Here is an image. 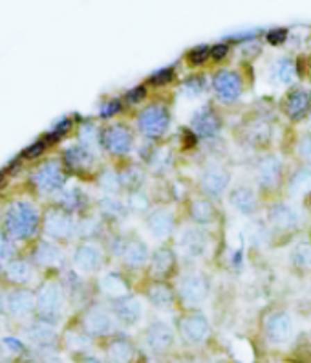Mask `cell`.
<instances>
[{
    "label": "cell",
    "instance_id": "obj_1",
    "mask_svg": "<svg viewBox=\"0 0 311 363\" xmlns=\"http://www.w3.org/2000/svg\"><path fill=\"white\" fill-rule=\"evenodd\" d=\"M39 226V215L30 204H15L6 215V229L11 237L26 239L31 237Z\"/></svg>",
    "mask_w": 311,
    "mask_h": 363
},
{
    "label": "cell",
    "instance_id": "obj_2",
    "mask_svg": "<svg viewBox=\"0 0 311 363\" xmlns=\"http://www.w3.org/2000/svg\"><path fill=\"white\" fill-rule=\"evenodd\" d=\"M169 127V112L165 106L154 105L141 112L140 129L146 138H160Z\"/></svg>",
    "mask_w": 311,
    "mask_h": 363
},
{
    "label": "cell",
    "instance_id": "obj_3",
    "mask_svg": "<svg viewBox=\"0 0 311 363\" xmlns=\"http://www.w3.org/2000/svg\"><path fill=\"white\" fill-rule=\"evenodd\" d=\"M212 86H215L218 97L224 101H235L240 97L242 94V79L236 72L221 70L218 72L212 79Z\"/></svg>",
    "mask_w": 311,
    "mask_h": 363
},
{
    "label": "cell",
    "instance_id": "obj_4",
    "mask_svg": "<svg viewBox=\"0 0 311 363\" xmlns=\"http://www.w3.org/2000/svg\"><path fill=\"white\" fill-rule=\"evenodd\" d=\"M180 330L187 343H201L205 341L209 332H211V325L200 314H192L181 321Z\"/></svg>",
    "mask_w": 311,
    "mask_h": 363
},
{
    "label": "cell",
    "instance_id": "obj_5",
    "mask_svg": "<svg viewBox=\"0 0 311 363\" xmlns=\"http://www.w3.org/2000/svg\"><path fill=\"white\" fill-rule=\"evenodd\" d=\"M103 143L112 154H125V152L131 151L132 134L126 127L112 125L103 134Z\"/></svg>",
    "mask_w": 311,
    "mask_h": 363
},
{
    "label": "cell",
    "instance_id": "obj_6",
    "mask_svg": "<svg viewBox=\"0 0 311 363\" xmlns=\"http://www.w3.org/2000/svg\"><path fill=\"white\" fill-rule=\"evenodd\" d=\"M267 338L271 343H284L292 338L293 334V323L292 318L286 312H276L266 323Z\"/></svg>",
    "mask_w": 311,
    "mask_h": 363
},
{
    "label": "cell",
    "instance_id": "obj_7",
    "mask_svg": "<svg viewBox=\"0 0 311 363\" xmlns=\"http://www.w3.org/2000/svg\"><path fill=\"white\" fill-rule=\"evenodd\" d=\"M180 296L187 305H200L207 296V282L200 275H187L181 279Z\"/></svg>",
    "mask_w": 311,
    "mask_h": 363
},
{
    "label": "cell",
    "instance_id": "obj_8",
    "mask_svg": "<svg viewBox=\"0 0 311 363\" xmlns=\"http://www.w3.org/2000/svg\"><path fill=\"white\" fill-rule=\"evenodd\" d=\"M280 171H282V163L278 158L276 156L262 158L260 163H258V169H256L258 184H260L264 189H273V187H276L278 180H280Z\"/></svg>",
    "mask_w": 311,
    "mask_h": 363
},
{
    "label": "cell",
    "instance_id": "obj_9",
    "mask_svg": "<svg viewBox=\"0 0 311 363\" xmlns=\"http://www.w3.org/2000/svg\"><path fill=\"white\" fill-rule=\"evenodd\" d=\"M33 180H35L40 191H56L65 184V175H62L60 167L57 166L56 161H50V163L42 166V169L37 172Z\"/></svg>",
    "mask_w": 311,
    "mask_h": 363
},
{
    "label": "cell",
    "instance_id": "obj_10",
    "mask_svg": "<svg viewBox=\"0 0 311 363\" xmlns=\"http://www.w3.org/2000/svg\"><path fill=\"white\" fill-rule=\"evenodd\" d=\"M174 341V332L167 323H154L146 332V343L154 353H165Z\"/></svg>",
    "mask_w": 311,
    "mask_h": 363
},
{
    "label": "cell",
    "instance_id": "obj_11",
    "mask_svg": "<svg viewBox=\"0 0 311 363\" xmlns=\"http://www.w3.org/2000/svg\"><path fill=\"white\" fill-rule=\"evenodd\" d=\"M227 184H229V175L221 167H211L201 175V189L212 197H218L226 191Z\"/></svg>",
    "mask_w": 311,
    "mask_h": 363
},
{
    "label": "cell",
    "instance_id": "obj_12",
    "mask_svg": "<svg viewBox=\"0 0 311 363\" xmlns=\"http://www.w3.org/2000/svg\"><path fill=\"white\" fill-rule=\"evenodd\" d=\"M284 108H286V114L292 118V120H301V118H304L308 112H310L311 94L306 90H302V88H296V90H293L292 94L287 96Z\"/></svg>",
    "mask_w": 311,
    "mask_h": 363
},
{
    "label": "cell",
    "instance_id": "obj_13",
    "mask_svg": "<svg viewBox=\"0 0 311 363\" xmlns=\"http://www.w3.org/2000/svg\"><path fill=\"white\" fill-rule=\"evenodd\" d=\"M192 127L201 138H212L220 131L221 121L211 108H203L192 118Z\"/></svg>",
    "mask_w": 311,
    "mask_h": 363
},
{
    "label": "cell",
    "instance_id": "obj_14",
    "mask_svg": "<svg viewBox=\"0 0 311 363\" xmlns=\"http://www.w3.org/2000/svg\"><path fill=\"white\" fill-rule=\"evenodd\" d=\"M149 229L154 233L158 239H167L174 232V215L165 209H158V211L149 215Z\"/></svg>",
    "mask_w": 311,
    "mask_h": 363
},
{
    "label": "cell",
    "instance_id": "obj_15",
    "mask_svg": "<svg viewBox=\"0 0 311 363\" xmlns=\"http://www.w3.org/2000/svg\"><path fill=\"white\" fill-rule=\"evenodd\" d=\"M85 328L86 332L92 334V336H105V334L112 332L114 321H112L110 316L106 312H103V310H92V312L86 314Z\"/></svg>",
    "mask_w": 311,
    "mask_h": 363
},
{
    "label": "cell",
    "instance_id": "obj_16",
    "mask_svg": "<svg viewBox=\"0 0 311 363\" xmlns=\"http://www.w3.org/2000/svg\"><path fill=\"white\" fill-rule=\"evenodd\" d=\"M181 250H183V253H185L187 257H201L207 250L205 235L201 232H198V229H189V232L183 233V237H181Z\"/></svg>",
    "mask_w": 311,
    "mask_h": 363
},
{
    "label": "cell",
    "instance_id": "obj_17",
    "mask_svg": "<svg viewBox=\"0 0 311 363\" xmlns=\"http://www.w3.org/2000/svg\"><path fill=\"white\" fill-rule=\"evenodd\" d=\"M60 305H62V293L56 284H48L40 290L39 296V307L42 308L44 314H56L59 312Z\"/></svg>",
    "mask_w": 311,
    "mask_h": 363
},
{
    "label": "cell",
    "instance_id": "obj_18",
    "mask_svg": "<svg viewBox=\"0 0 311 363\" xmlns=\"http://www.w3.org/2000/svg\"><path fill=\"white\" fill-rule=\"evenodd\" d=\"M231 204L244 215H251L256 211L255 193L249 187H238L231 193Z\"/></svg>",
    "mask_w": 311,
    "mask_h": 363
},
{
    "label": "cell",
    "instance_id": "obj_19",
    "mask_svg": "<svg viewBox=\"0 0 311 363\" xmlns=\"http://www.w3.org/2000/svg\"><path fill=\"white\" fill-rule=\"evenodd\" d=\"M116 312L119 316V319L132 325V323L140 321L141 305L136 298H121L116 302Z\"/></svg>",
    "mask_w": 311,
    "mask_h": 363
},
{
    "label": "cell",
    "instance_id": "obj_20",
    "mask_svg": "<svg viewBox=\"0 0 311 363\" xmlns=\"http://www.w3.org/2000/svg\"><path fill=\"white\" fill-rule=\"evenodd\" d=\"M123 259L128 266L140 268L143 266L149 259V250L141 241H131L123 250Z\"/></svg>",
    "mask_w": 311,
    "mask_h": 363
},
{
    "label": "cell",
    "instance_id": "obj_21",
    "mask_svg": "<svg viewBox=\"0 0 311 363\" xmlns=\"http://www.w3.org/2000/svg\"><path fill=\"white\" fill-rule=\"evenodd\" d=\"M174 253H172L169 248H160V250L152 255V272H154L156 275H160V277H165V275L171 273L172 268H174Z\"/></svg>",
    "mask_w": 311,
    "mask_h": 363
},
{
    "label": "cell",
    "instance_id": "obj_22",
    "mask_svg": "<svg viewBox=\"0 0 311 363\" xmlns=\"http://www.w3.org/2000/svg\"><path fill=\"white\" fill-rule=\"evenodd\" d=\"M269 218L278 227H293L299 222V215H296L295 209L286 206V204H276V206H273Z\"/></svg>",
    "mask_w": 311,
    "mask_h": 363
},
{
    "label": "cell",
    "instance_id": "obj_23",
    "mask_svg": "<svg viewBox=\"0 0 311 363\" xmlns=\"http://www.w3.org/2000/svg\"><path fill=\"white\" fill-rule=\"evenodd\" d=\"M101 253L94 246H81L76 253V264L83 272H92L99 266Z\"/></svg>",
    "mask_w": 311,
    "mask_h": 363
},
{
    "label": "cell",
    "instance_id": "obj_24",
    "mask_svg": "<svg viewBox=\"0 0 311 363\" xmlns=\"http://www.w3.org/2000/svg\"><path fill=\"white\" fill-rule=\"evenodd\" d=\"M48 233L53 237H68L72 233V220L65 213H51L48 217Z\"/></svg>",
    "mask_w": 311,
    "mask_h": 363
},
{
    "label": "cell",
    "instance_id": "obj_25",
    "mask_svg": "<svg viewBox=\"0 0 311 363\" xmlns=\"http://www.w3.org/2000/svg\"><path fill=\"white\" fill-rule=\"evenodd\" d=\"M108 358L112 363H131L134 358V347L125 339L114 341L108 347Z\"/></svg>",
    "mask_w": 311,
    "mask_h": 363
},
{
    "label": "cell",
    "instance_id": "obj_26",
    "mask_svg": "<svg viewBox=\"0 0 311 363\" xmlns=\"http://www.w3.org/2000/svg\"><path fill=\"white\" fill-rule=\"evenodd\" d=\"M295 74H296V66L292 59H278L275 63V68H273V77H275L278 83L282 85H289L293 83L295 79Z\"/></svg>",
    "mask_w": 311,
    "mask_h": 363
},
{
    "label": "cell",
    "instance_id": "obj_27",
    "mask_svg": "<svg viewBox=\"0 0 311 363\" xmlns=\"http://www.w3.org/2000/svg\"><path fill=\"white\" fill-rule=\"evenodd\" d=\"M66 161L72 169H86L92 166L94 156L90 151H86L83 147H74L70 151H66Z\"/></svg>",
    "mask_w": 311,
    "mask_h": 363
},
{
    "label": "cell",
    "instance_id": "obj_28",
    "mask_svg": "<svg viewBox=\"0 0 311 363\" xmlns=\"http://www.w3.org/2000/svg\"><path fill=\"white\" fill-rule=\"evenodd\" d=\"M191 217L200 224H207L215 220L216 209L209 200H194L191 206Z\"/></svg>",
    "mask_w": 311,
    "mask_h": 363
},
{
    "label": "cell",
    "instance_id": "obj_29",
    "mask_svg": "<svg viewBox=\"0 0 311 363\" xmlns=\"http://www.w3.org/2000/svg\"><path fill=\"white\" fill-rule=\"evenodd\" d=\"M101 290H103L106 296H110V298L121 299L125 298L126 284L125 281L121 277H117V275H105V277L101 279Z\"/></svg>",
    "mask_w": 311,
    "mask_h": 363
},
{
    "label": "cell",
    "instance_id": "obj_30",
    "mask_svg": "<svg viewBox=\"0 0 311 363\" xmlns=\"http://www.w3.org/2000/svg\"><path fill=\"white\" fill-rule=\"evenodd\" d=\"M149 299L154 307L158 308H167L171 307L172 301H174V296H172L171 288L167 284H154V287L149 290Z\"/></svg>",
    "mask_w": 311,
    "mask_h": 363
},
{
    "label": "cell",
    "instance_id": "obj_31",
    "mask_svg": "<svg viewBox=\"0 0 311 363\" xmlns=\"http://www.w3.org/2000/svg\"><path fill=\"white\" fill-rule=\"evenodd\" d=\"M289 191H292V195H296V197L308 195L311 191V171L301 169V171L296 172L292 180V186H289Z\"/></svg>",
    "mask_w": 311,
    "mask_h": 363
},
{
    "label": "cell",
    "instance_id": "obj_32",
    "mask_svg": "<svg viewBox=\"0 0 311 363\" xmlns=\"http://www.w3.org/2000/svg\"><path fill=\"white\" fill-rule=\"evenodd\" d=\"M293 262L299 268H311V244L299 242L293 250Z\"/></svg>",
    "mask_w": 311,
    "mask_h": 363
},
{
    "label": "cell",
    "instance_id": "obj_33",
    "mask_svg": "<svg viewBox=\"0 0 311 363\" xmlns=\"http://www.w3.org/2000/svg\"><path fill=\"white\" fill-rule=\"evenodd\" d=\"M121 186V178L117 177L116 172L106 171L103 177H101V187L108 193H116Z\"/></svg>",
    "mask_w": 311,
    "mask_h": 363
},
{
    "label": "cell",
    "instance_id": "obj_34",
    "mask_svg": "<svg viewBox=\"0 0 311 363\" xmlns=\"http://www.w3.org/2000/svg\"><path fill=\"white\" fill-rule=\"evenodd\" d=\"M121 182H125L128 187L141 186V182H143V171H140L137 167H132V169H128L126 172H123Z\"/></svg>",
    "mask_w": 311,
    "mask_h": 363
},
{
    "label": "cell",
    "instance_id": "obj_35",
    "mask_svg": "<svg viewBox=\"0 0 311 363\" xmlns=\"http://www.w3.org/2000/svg\"><path fill=\"white\" fill-rule=\"evenodd\" d=\"M181 90H183L187 97H196L203 90V83L200 81V77H191L189 81H185V85H183Z\"/></svg>",
    "mask_w": 311,
    "mask_h": 363
},
{
    "label": "cell",
    "instance_id": "obj_36",
    "mask_svg": "<svg viewBox=\"0 0 311 363\" xmlns=\"http://www.w3.org/2000/svg\"><path fill=\"white\" fill-rule=\"evenodd\" d=\"M209 56H211V48L209 46H198L189 54V60H191V65H203Z\"/></svg>",
    "mask_w": 311,
    "mask_h": 363
},
{
    "label": "cell",
    "instance_id": "obj_37",
    "mask_svg": "<svg viewBox=\"0 0 311 363\" xmlns=\"http://www.w3.org/2000/svg\"><path fill=\"white\" fill-rule=\"evenodd\" d=\"M42 246H44L46 253L37 252V259H39L42 264H53V262L59 259V252H57L53 246H50V244H42Z\"/></svg>",
    "mask_w": 311,
    "mask_h": 363
},
{
    "label": "cell",
    "instance_id": "obj_38",
    "mask_svg": "<svg viewBox=\"0 0 311 363\" xmlns=\"http://www.w3.org/2000/svg\"><path fill=\"white\" fill-rule=\"evenodd\" d=\"M266 39H267V42L273 46L282 45V42L287 39V30H284V28H276V30H271L269 33H267Z\"/></svg>",
    "mask_w": 311,
    "mask_h": 363
},
{
    "label": "cell",
    "instance_id": "obj_39",
    "mask_svg": "<svg viewBox=\"0 0 311 363\" xmlns=\"http://www.w3.org/2000/svg\"><path fill=\"white\" fill-rule=\"evenodd\" d=\"M172 79H174V70H172V68L160 70L158 74L152 76V83H154V85H167V83H171Z\"/></svg>",
    "mask_w": 311,
    "mask_h": 363
},
{
    "label": "cell",
    "instance_id": "obj_40",
    "mask_svg": "<svg viewBox=\"0 0 311 363\" xmlns=\"http://www.w3.org/2000/svg\"><path fill=\"white\" fill-rule=\"evenodd\" d=\"M81 138L85 141L86 145H92V143H96L97 141V131L94 125H85L83 127V131H81Z\"/></svg>",
    "mask_w": 311,
    "mask_h": 363
},
{
    "label": "cell",
    "instance_id": "obj_41",
    "mask_svg": "<svg viewBox=\"0 0 311 363\" xmlns=\"http://www.w3.org/2000/svg\"><path fill=\"white\" fill-rule=\"evenodd\" d=\"M68 129H70V120H65V121H60L59 125L51 131V134L48 136V140H60V136H65L66 132H68Z\"/></svg>",
    "mask_w": 311,
    "mask_h": 363
},
{
    "label": "cell",
    "instance_id": "obj_42",
    "mask_svg": "<svg viewBox=\"0 0 311 363\" xmlns=\"http://www.w3.org/2000/svg\"><path fill=\"white\" fill-rule=\"evenodd\" d=\"M81 204V195L77 189H72V191H68V195H66L65 198V206L68 207V209H76V207H79Z\"/></svg>",
    "mask_w": 311,
    "mask_h": 363
},
{
    "label": "cell",
    "instance_id": "obj_43",
    "mask_svg": "<svg viewBox=\"0 0 311 363\" xmlns=\"http://www.w3.org/2000/svg\"><path fill=\"white\" fill-rule=\"evenodd\" d=\"M145 86H137V88H134V90H131L126 94V99H128V103H132V105H136L141 99H145Z\"/></svg>",
    "mask_w": 311,
    "mask_h": 363
},
{
    "label": "cell",
    "instance_id": "obj_44",
    "mask_svg": "<svg viewBox=\"0 0 311 363\" xmlns=\"http://www.w3.org/2000/svg\"><path fill=\"white\" fill-rule=\"evenodd\" d=\"M119 111H121V103L117 99H114V101H110L108 105H105V108L101 111V118H112Z\"/></svg>",
    "mask_w": 311,
    "mask_h": 363
},
{
    "label": "cell",
    "instance_id": "obj_45",
    "mask_svg": "<svg viewBox=\"0 0 311 363\" xmlns=\"http://www.w3.org/2000/svg\"><path fill=\"white\" fill-rule=\"evenodd\" d=\"M44 149H46V141H37V143H33V145L26 149L24 154L28 158H35V156H39V154H42Z\"/></svg>",
    "mask_w": 311,
    "mask_h": 363
},
{
    "label": "cell",
    "instance_id": "obj_46",
    "mask_svg": "<svg viewBox=\"0 0 311 363\" xmlns=\"http://www.w3.org/2000/svg\"><path fill=\"white\" fill-rule=\"evenodd\" d=\"M299 152H301V156L304 158V160L311 161V136L304 138V140L301 141V145H299Z\"/></svg>",
    "mask_w": 311,
    "mask_h": 363
},
{
    "label": "cell",
    "instance_id": "obj_47",
    "mask_svg": "<svg viewBox=\"0 0 311 363\" xmlns=\"http://www.w3.org/2000/svg\"><path fill=\"white\" fill-rule=\"evenodd\" d=\"M227 51H229V46L227 45H216L215 48H211V56L215 57L216 60H221L227 56Z\"/></svg>",
    "mask_w": 311,
    "mask_h": 363
},
{
    "label": "cell",
    "instance_id": "obj_48",
    "mask_svg": "<svg viewBox=\"0 0 311 363\" xmlns=\"http://www.w3.org/2000/svg\"><path fill=\"white\" fill-rule=\"evenodd\" d=\"M103 209H105L106 213H110V215H119L121 206L116 200H110V198H108V200L103 202Z\"/></svg>",
    "mask_w": 311,
    "mask_h": 363
},
{
    "label": "cell",
    "instance_id": "obj_49",
    "mask_svg": "<svg viewBox=\"0 0 311 363\" xmlns=\"http://www.w3.org/2000/svg\"><path fill=\"white\" fill-rule=\"evenodd\" d=\"M132 207L137 209V211H143L146 206H149V202H146L145 197H141V195H132Z\"/></svg>",
    "mask_w": 311,
    "mask_h": 363
},
{
    "label": "cell",
    "instance_id": "obj_50",
    "mask_svg": "<svg viewBox=\"0 0 311 363\" xmlns=\"http://www.w3.org/2000/svg\"><path fill=\"white\" fill-rule=\"evenodd\" d=\"M86 363H99V362H96V360H88V362Z\"/></svg>",
    "mask_w": 311,
    "mask_h": 363
},
{
    "label": "cell",
    "instance_id": "obj_51",
    "mask_svg": "<svg viewBox=\"0 0 311 363\" xmlns=\"http://www.w3.org/2000/svg\"><path fill=\"white\" fill-rule=\"evenodd\" d=\"M310 125H311V116H310Z\"/></svg>",
    "mask_w": 311,
    "mask_h": 363
},
{
    "label": "cell",
    "instance_id": "obj_52",
    "mask_svg": "<svg viewBox=\"0 0 311 363\" xmlns=\"http://www.w3.org/2000/svg\"><path fill=\"white\" fill-rule=\"evenodd\" d=\"M0 178H2V175H0Z\"/></svg>",
    "mask_w": 311,
    "mask_h": 363
}]
</instances>
